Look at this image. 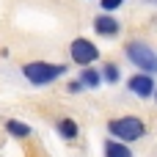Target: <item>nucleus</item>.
Masks as SVG:
<instances>
[{
  "instance_id": "nucleus-1",
  "label": "nucleus",
  "mask_w": 157,
  "mask_h": 157,
  "mask_svg": "<svg viewBox=\"0 0 157 157\" xmlns=\"http://www.w3.org/2000/svg\"><path fill=\"white\" fill-rule=\"evenodd\" d=\"M108 132L113 135V141L130 144V141H138V138L146 135V124L138 116H119V119L108 121Z\"/></svg>"
},
{
  "instance_id": "nucleus-2",
  "label": "nucleus",
  "mask_w": 157,
  "mask_h": 157,
  "mask_svg": "<svg viewBox=\"0 0 157 157\" xmlns=\"http://www.w3.org/2000/svg\"><path fill=\"white\" fill-rule=\"evenodd\" d=\"M63 72H66L63 63H47V61H30V63L22 66V75H25L28 83H33V86H47V83L58 80Z\"/></svg>"
},
{
  "instance_id": "nucleus-3",
  "label": "nucleus",
  "mask_w": 157,
  "mask_h": 157,
  "mask_svg": "<svg viewBox=\"0 0 157 157\" xmlns=\"http://www.w3.org/2000/svg\"><path fill=\"white\" fill-rule=\"evenodd\" d=\"M124 52L144 75H157V52L152 47H146L144 41H130L124 47Z\"/></svg>"
},
{
  "instance_id": "nucleus-4",
  "label": "nucleus",
  "mask_w": 157,
  "mask_h": 157,
  "mask_svg": "<svg viewBox=\"0 0 157 157\" xmlns=\"http://www.w3.org/2000/svg\"><path fill=\"white\" fill-rule=\"evenodd\" d=\"M69 55H72V61L75 63H80V66H91L97 58H99V50H97V44L94 41H88V39H83V36H77L72 44H69Z\"/></svg>"
},
{
  "instance_id": "nucleus-5",
  "label": "nucleus",
  "mask_w": 157,
  "mask_h": 157,
  "mask_svg": "<svg viewBox=\"0 0 157 157\" xmlns=\"http://www.w3.org/2000/svg\"><path fill=\"white\" fill-rule=\"evenodd\" d=\"M127 88L135 94V97H141V99H146V97H152L155 94V80H152V75H132L130 80H127Z\"/></svg>"
},
{
  "instance_id": "nucleus-6",
  "label": "nucleus",
  "mask_w": 157,
  "mask_h": 157,
  "mask_svg": "<svg viewBox=\"0 0 157 157\" xmlns=\"http://www.w3.org/2000/svg\"><path fill=\"white\" fill-rule=\"evenodd\" d=\"M94 30H97L99 36H108V39H113V36H119L121 25H119V19H116V17L99 14V17H94Z\"/></svg>"
},
{
  "instance_id": "nucleus-7",
  "label": "nucleus",
  "mask_w": 157,
  "mask_h": 157,
  "mask_svg": "<svg viewBox=\"0 0 157 157\" xmlns=\"http://www.w3.org/2000/svg\"><path fill=\"white\" fill-rule=\"evenodd\" d=\"M102 155L105 157H132V149H127V144H121V141H105Z\"/></svg>"
},
{
  "instance_id": "nucleus-8",
  "label": "nucleus",
  "mask_w": 157,
  "mask_h": 157,
  "mask_svg": "<svg viewBox=\"0 0 157 157\" xmlns=\"http://www.w3.org/2000/svg\"><path fill=\"white\" fill-rule=\"evenodd\" d=\"M80 83H83L86 88H97V86L102 83V72H97V69H91V66H88V69H83V72H80Z\"/></svg>"
},
{
  "instance_id": "nucleus-9",
  "label": "nucleus",
  "mask_w": 157,
  "mask_h": 157,
  "mask_svg": "<svg viewBox=\"0 0 157 157\" xmlns=\"http://www.w3.org/2000/svg\"><path fill=\"white\" fill-rule=\"evenodd\" d=\"M58 132H61L66 141L77 138V121H75V119H61V121H58Z\"/></svg>"
},
{
  "instance_id": "nucleus-10",
  "label": "nucleus",
  "mask_w": 157,
  "mask_h": 157,
  "mask_svg": "<svg viewBox=\"0 0 157 157\" xmlns=\"http://www.w3.org/2000/svg\"><path fill=\"white\" fill-rule=\"evenodd\" d=\"M6 130H8L11 135H17V138H25V135H30V127H28L25 121H17V119L6 121Z\"/></svg>"
},
{
  "instance_id": "nucleus-11",
  "label": "nucleus",
  "mask_w": 157,
  "mask_h": 157,
  "mask_svg": "<svg viewBox=\"0 0 157 157\" xmlns=\"http://www.w3.org/2000/svg\"><path fill=\"white\" fill-rule=\"evenodd\" d=\"M102 80L105 83H119V66L116 63H105L102 66Z\"/></svg>"
},
{
  "instance_id": "nucleus-12",
  "label": "nucleus",
  "mask_w": 157,
  "mask_h": 157,
  "mask_svg": "<svg viewBox=\"0 0 157 157\" xmlns=\"http://www.w3.org/2000/svg\"><path fill=\"white\" fill-rule=\"evenodd\" d=\"M124 0H102V11H116Z\"/></svg>"
},
{
  "instance_id": "nucleus-13",
  "label": "nucleus",
  "mask_w": 157,
  "mask_h": 157,
  "mask_svg": "<svg viewBox=\"0 0 157 157\" xmlns=\"http://www.w3.org/2000/svg\"><path fill=\"white\" fill-rule=\"evenodd\" d=\"M83 88H86V86H83L80 80H75V83H69V91H72V94H75V91H83Z\"/></svg>"
},
{
  "instance_id": "nucleus-14",
  "label": "nucleus",
  "mask_w": 157,
  "mask_h": 157,
  "mask_svg": "<svg viewBox=\"0 0 157 157\" xmlns=\"http://www.w3.org/2000/svg\"><path fill=\"white\" fill-rule=\"evenodd\" d=\"M155 99H157V91H155Z\"/></svg>"
}]
</instances>
